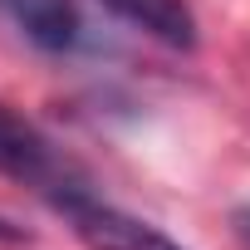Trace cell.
Masks as SVG:
<instances>
[{
    "label": "cell",
    "instance_id": "1",
    "mask_svg": "<svg viewBox=\"0 0 250 250\" xmlns=\"http://www.w3.org/2000/svg\"><path fill=\"white\" fill-rule=\"evenodd\" d=\"M54 206L69 216L74 235H79L88 250H182V245H177L172 235H162L157 226H147V221H138V216H128V211H118V206L93 201L83 187L64 191Z\"/></svg>",
    "mask_w": 250,
    "mask_h": 250
},
{
    "label": "cell",
    "instance_id": "2",
    "mask_svg": "<svg viewBox=\"0 0 250 250\" xmlns=\"http://www.w3.org/2000/svg\"><path fill=\"white\" fill-rule=\"evenodd\" d=\"M0 172L15 177V182H25V187H35V191H49L54 201L64 191H74L64 157L40 138L35 123H25L10 108H0Z\"/></svg>",
    "mask_w": 250,
    "mask_h": 250
},
{
    "label": "cell",
    "instance_id": "3",
    "mask_svg": "<svg viewBox=\"0 0 250 250\" xmlns=\"http://www.w3.org/2000/svg\"><path fill=\"white\" fill-rule=\"evenodd\" d=\"M0 15H10V25L30 44H40L49 54L74 49V40H79V10H74V0H0Z\"/></svg>",
    "mask_w": 250,
    "mask_h": 250
},
{
    "label": "cell",
    "instance_id": "4",
    "mask_svg": "<svg viewBox=\"0 0 250 250\" xmlns=\"http://www.w3.org/2000/svg\"><path fill=\"white\" fill-rule=\"evenodd\" d=\"M113 15H123L128 25H138L143 35L172 44V49H191L196 44V15L187 0H103Z\"/></svg>",
    "mask_w": 250,
    "mask_h": 250
},
{
    "label": "cell",
    "instance_id": "5",
    "mask_svg": "<svg viewBox=\"0 0 250 250\" xmlns=\"http://www.w3.org/2000/svg\"><path fill=\"white\" fill-rule=\"evenodd\" d=\"M0 240H20V226H10V221H0Z\"/></svg>",
    "mask_w": 250,
    "mask_h": 250
},
{
    "label": "cell",
    "instance_id": "6",
    "mask_svg": "<svg viewBox=\"0 0 250 250\" xmlns=\"http://www.w3.org/2000/svg\"><path fill=\"white\" fill-rule=\"evenodd\" d=\"M235 221H240V235H245V245H250V211H240Z\"/></svg>",
    "mask_w": 250,
    "mask_h": 250
}]
</instances>
